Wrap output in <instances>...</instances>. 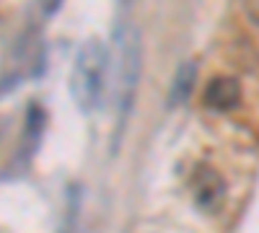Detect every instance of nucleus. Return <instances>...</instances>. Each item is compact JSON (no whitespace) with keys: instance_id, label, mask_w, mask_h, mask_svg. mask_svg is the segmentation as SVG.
Segmentation results:
<instances>
[{"instance_id":"1","label":"nucleus","mask_w":259,"mask_h":233,"mask_svg":"<svg viewBox=\"0 0 259 233\" xmlns=\"http://www.w3.org/2000/svg\"><path fill=\"white\" fill-rule=\"evenodd\" d=\"M106 70H109V50L101 39H85L70 70V94L83 114L99 109L106 88Z\"/></svg>"},{"instance_id":"2","label":"nucleus","mask_w":259,"mask_h":233,"mask_svg":"<svg viewBox=\"0 0 259 233\" xmlns=\"http://www.w3.org/2000/svg\"><path fill=\"white\" fill-rule=\"evenodd\" d=\"M143 73V39L138 29H130L122 36V68H119V86H117V132L114 145L122 140L130 112L135 107L138 83Z\"/></svg>"},{"instance_id":"3","label":"nucleus","mask_w":259,"mask_h":233,"mask_svg":"<svg viewBox=\"0 0 259 233\" xmlns=\"http://www.w3.org/2000/svg\"><path fill=\"white\" fill-rule=\"evenodd\" d=\"M194 202L207 213L221 210L226 202V179L212 166H200L194 171Z\"/></svg>"},{"instance_id":"4","label":"nucleus","mask_w":259,"mask_h":233,"mask_svg":"<svg viewBox=\"0 0 259 233\" xmlns=\"http://www.w3.org/2000/svg\"><path fill=\"white\" fill-rule=\"evenodd\" d=\"M202 101L212 112H231V109L239 107V101H241V83L231 75L212 78L202 91Z\"/></svg>"},{"instance_id":"5","label":"nucleus","mask_w":259,"mask_h":233,"mask_svg":"<svg viewBox=\"0 0 259 233\" xmlns=\"http://www.w3.org/2000/svg\"><path fill=\"white\" fill-rule=\"evenodd\" d=\"M194 80H197V62L184 60L177 68L174 78H171V88H168V107H182L189 101L194 91Z\"/></svg>"},{"instance_id":"6","label":"nucleus","mask_w":259,"mask_h":233,"mask_svg":"<svg viewBox=\"0 0 259 233\" xmlns=\"http://www.w3.org/2000/svg\"><path fill=\"white\" fill-rule=\"evenodd\" d=\"M78 218H80V187L70 184L68 192H65V215H62L60 233H75L78 230Z\"/></svg>"},{"instance_id":"7","label":"nucleus","mask_w":259,"mask_h":233,"mask_svg":"<svg viewBox=\"0 0 259 233\" xmlns=\"http://www.w3.org/2000/svg\"><path fill=\"white\" fill-rule=\"evenodd\" d=\"M241 6H244L246 16L259 26V0H241Z\"/></svg>"},{"instance_id":"8","label":"nucleus","mask_w":259,"mask_h":233,"mask_svg":"<svg viewBox=\"0 0 259 233\" xmlns=\"http://www.w3.org/2000/svg\"><path fill=\"white\" fill-rule=\"evenodd\" d=\"M62 3H65V0H47V3H45V16H55L62 8Z\"/></svg>"}]
</instances>
